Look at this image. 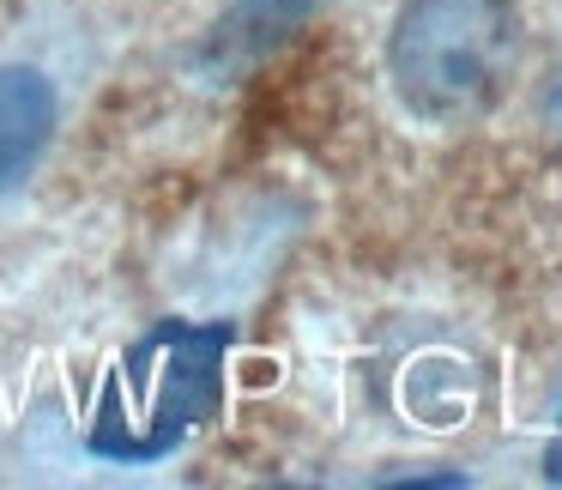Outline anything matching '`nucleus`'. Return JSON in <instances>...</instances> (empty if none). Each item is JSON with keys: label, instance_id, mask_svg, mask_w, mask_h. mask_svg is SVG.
Segmentation results:
<instances>
[{"label": "nucleus", "instance_id": "f257e3e1", "mask_svg": "<svg viewBox=\"0 0 562 490\" xmlns=\"http://www.w3.org/2000/svg\"><path fill=\"white\" fill-rule=\"evenodd\" d=\"M231 321H158L103 376L91 412V454L115 466H146L176 454L224 400Z\"/></svg>", "mask_w": 562, "mask_h": 490}, {"label": "nucleus", "instance_id": "f03ea898", "mask_svg": "<svg viewBox=\"0 0 562 490\" xmlns=\"http://www.w3.org/2000/svg\"><path fill=\"white\" fill-rule=\"evenodd\" d=\"M520 67L514 0H405L387 31V79L417 122H477Z\"/></svg>", "mask_w": 562, "mask_h": 490}, {"label": "nucleus", "instance_id": "7ed1b4c3", "mask_svg": "<svg viewBox=\"0 0 562 490\" xmlns=\"http://www.w3.org/2000/svg\"><path fill=\"white\" fill-rule=\"evenodd\" d=\"M315 7L321 0H231V13L200 37L194 67L212 86H231V79L255 74L260 62H272L315 19Z\"/></svg>", "mask_w": 562, "mask_h": 490}, {"label": "nucleus", "instance_id": "20e7f679", "mask_svg": "<svg viewBox=\"0 0 562 490\" xmlns=\"http://www.w3.org/2000/svg\"><path fill=\"white\" fill-rule=\"evenodd\" d=\"M55 140V86L37 67H0V194H13Z\"/></svg>", "mask_w": 562, "mask_h": 490}, {"label": "nucleus", "instance_id": "39448f33", "mask_svg": "<svg viewBox=\"0 0 562 490\" xmlns=\"http://www.w3.org/2000/svg\"><path fill=\"white\" fill-rule=\"evenodd\" d=\"M544 127L562 140V67L550 74V86H544Z\"/></svg>", "mask_w": 562, "mask_h": 490}]
</instances>
